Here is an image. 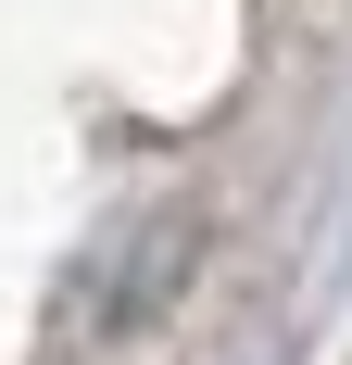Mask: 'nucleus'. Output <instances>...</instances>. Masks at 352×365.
<instances>
[{
    "mask_svg": "<svg viewBox=\"0 0 352 365\" xmlns=\"http://www.w3.org/2000/svg\"><path fill=\"white\" fill-rule=\"evenodd\" d=\"M189 240H202V215H189V202H176V215H151V227H113L101 252L76 264V290H63V315L88 340H113V328H151V315H164L176 290H189Z\"/></svg>",
    "mask_w": 352,
    "mask_h": 365,
    "instance_id": "1",
    "label": "nucleus"
}]
</instances>
